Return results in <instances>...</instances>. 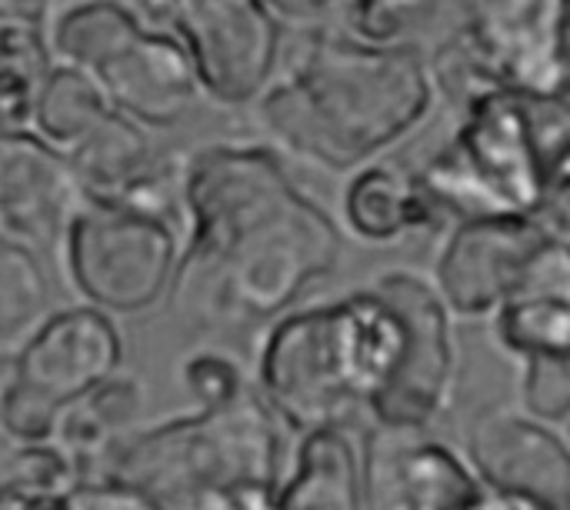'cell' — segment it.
<instances>
[{"instance_id":"cell-15","label":"cell","mask_w":570,"mask_h":510,"mask_svg":"<svg viewBox=\"0 0 570 510\" xmlns=\"http://www.w3.org/2000/svg\"><path fill=\"white\" fill-rule=\"evenodd\" d=\"M344 220L364 244H394L414 231L444 224L417 174H401L387 164L354 170L344 190Z\"/></svg>"},{"instance_id":"cell-2","label":"cell","mask_w":570,"mask_h":510,"mask_svg":"<svg viewBox=\"0 0 570 510\" xmlns=\"http://www.w3.org/2000/svg\"><path fill=\"white\" fill-rule=\"evenodd\" d=\"M434 100L438 80L414 47L321 33L257 100V117L274 144L344 174L417 130Z\"/></svg>"},{"instance_id":"cell-27","label":"cell","mask_w":570,"mask_h":510,"mask_svg":"<svg viewBox=\"0 0 570 510\" xmlns=\"http://www.w3.org/2000/svg\"><path fill=\"white\" fill-rule=\"evenodd\" d=\"M53 510H164V504L117 474H100L83 478Z\"/></svg>"},{"instance_id":"cell-30","label":"cell","mask_w":570,"mask_h":510,"mask_svg":"<svg viewBox=\"0 0 570 510\" xmlns=\"http://www.w3.org/2000/svg\"><path fill=\"white\" fill-rule=\"evenodd\" d=\"M471 510H538L534 504L521 501V498H508V494H498V491H488L478 504Z\"/></svg>"},{"instance_id":"cell-7","label":"cell","mask_w":570,"mask_h":510,"mask_svg":"<svg viewBox=\"0 0 570 510\" xmlns=\"http://www.w3.org/2000/svg\"><path fill=\"white\" fill-rule=\"evenodd\" d=\"M124 341L107 311L83 304L53 311L3 354L0 424L7 441H53L70 404L117 377Z\"/></svg>"},{"instance_id":"cell-1","label":"cell","mask_w":570,"mask_h":510,"mask_svg":"<svg viewBox=\"0 0 570 510\" xmlns=\"http://www.w3.org/2000/svg\"><path fill=\"white\" fill-rule=\"evenodd\" d=\"M184 210L174 297L217 324L281 321L344 254L337 220L294 184L267 144H210L190 154Z\"/></svg>"},{"instance_id":"cell-25","label":"cell","mask_w":570,"mask_h":510,"mask_svg":"<svg viewBox=\"0 0 570 510\" xmlns=\"http://www.w3.org/2000/svg\"><path fill=\"white\" fill-rule=\"evenodd\" d=\"M521 404L538 421H548L554 428L561 424L570 428V347L524 361Z\"/></svg>"},{"instance_id":"cell-6","label":"cell","mask_w":570,"mask_h":510,"mask_svg":"<svg viewBox=\"0 0 570 510\" xmlns=\"http://www.w3.org/2000/svg\"><path fill=\"white\" fill-rule=\"evenodd\" d=\"M53 53L87 70L107 100L144 127L180 124L204 90L180 37L147 27L120 0H80L53 23Z\"/></svg>"},{"instance_id":"cell-23","label":"cell","mask_w":570,"mask_h":510,"mask_svg":"<svg viewBox=\"0 0 570 510\" xmlns=\"http://www.w3.org/2000/svg\"><path fill=\"white\" fill-rule=\"evenodd\" d=\"M498 341L521 361L558 354L570 347V297L521 294L494 317Z\"/></svg>"},{"instance_id":"cell-19","label":"cell","mask_w":570,"mask_h":510,"mask_svg":"<svg viewBox=\"0 0 570 510\" xmlns=\"http://www.w3.org/2000/svg\"><path fill=\"white\" fill-rule=\"evenodd\" d=\"M110 107L114 104L107 100V94L87 70L57 63L40 90L30 130H37L50 144L70 150L104 120V114Z\"/></svg>"},{"instance_id":"cell-28","label":"cell","mask_w":570,"mask_h":510,"mask_svg":"<svg viewBox=\"0 0 570 510\" xmlns=\"http://www.w3.org/2000/svg\"><path fill=\"white\" fill-rule=\"evenodd\" d=\"M50 17V0H0V27L43 30Z\"/></svg>"},{"instance_id":"cell-10","label":"cell","mask_w":570,"mask_h":510,"mask_svg":"<svg viewBox=\"0 0 570 510\" xmlns=\"http://www.w3.org/2000/svg\"><path fill=\"white\" fill-rule=\"evenodd\" d=\"M377 294H384L404 317L407 344L397 377L384 394L371 401L374 424L397 428H434L454 401L458 381V341L454 311L438 291L414 271H391L377 277Z\"/></svg>"},{"instance_id":"cell-32","label":"cell","mask_w":570,"mask_h":510,"mask_svg":"<svg viewBox=\"0 0 570 510\" xmlns=\"http://www.w3.org/2000/svg\"><path fill=\"white\" fill-rule=\"evenodd\" d=\"M568 438H570V428H568Z\"/></svg>"},{"instance_id":"cell-14","label":"cell","mask_w":570,"mask_h":510,"mask_svg":"<svg viewBox=\"0 0 570 510\" xmlns=\"http://www.w3.org/2000/svg\"><path fill=\"white\" fill-rule=\"evenodd\" d=\"M87 204L70 154L37 130L0 134V224L3 237L27 247L63 244Z\"/></svg>"},{"instance_id":"cell-24","label":"cell","mask_w":570,"mask_h":510,"mask_svg":"<svg viewBox=\"0 0 570 510\" xmlns=\"http://www.w3.org/2000/svg\"><path fill=\"white\" fill-rule=\"evenodd\" d=\"M441 13V0H351L347 33L377 47H411Z\"/></svg>"},{"instance_id":"cell-3","label":"cell","mask_w":570,"mask_h":510,"mask_svg":"<svg viewBox=\"0 0 570 510\" xmlns=\"http://www.w3.org/2000/svg\"><path fill=\"white\" fill-rule=\"evenodd\" d=\"M401 311L371 291L291 311L271 324L257 354V391L294 431L344 428L391 388L404 361Z\"/></svg>"},{"instance_id":"cell-13","label":"cell","mask_w":570,"mask_h":510,"mask_svg":"<svg viewBox=\"0 0 570 510\" xmlns=\"http://www.w3.org/2000/svg\"><path fill=\"white\" fill-rule=\"evenodd\" d=\"M471 464L488 491L538 510H570V438L528 411L491 408L468 434Z\"/></svg>"},{"instance_id":"cell-5","label":"cell","mask_w":570,"mask_h":510,"mask_svg":"<svg viewBox=\"0 0 570 510\" xmlns=\"http://www.w3.org/2000/svg\"><path fill=\"white\" fill-rule=\"evenodd\" d=\"M451 144L417 174L444 220L541 217L548 207V164L534 104L488 90L461 107Z\"/></svg>"},{"instance_id":"cell-4","label":"cell","mask_w":570,"mask_h":510,"mask_svg":"<svg viewBox=\"0 0 570 510\" xmlns=\"http://www.w3.org/2000/svg\"><path fill=\"white\" fill-rule=\"evenodd\" d=\"M274 418L261 391L247 388L224 408H200L134 434L104 474L144 488L164 510H187L237 488L277 491L281 431Z\"/></svg>"},{"instance_id":"cell-18","label":"cell","mask_w":570,"mask_h":510,"mask_svg":"<svg viewBox=\"0 0 570 510\" xmlns=\"http://www.w3.org/2000/svg\"><path fill=\"white\" fill-rule=\"evenodd\" d=\"M140 384L130 377H110L100 388H94L87 398L70 404L57 428V444L80 464L83 478L87 468L100 461H114L117 451L130 441L127 431L134 418L140 414Z\"/></svg>"},{"instance_id":"cell-12","label":"cell","mask_w":570,"mask_h":510,"mask_svg":"<svg viewBox=\"0 0 570 510\" xmlns=\"http://www.w3.org/2000/svg\"><path fill=\"white\" fill-rule=\"evenodd\" d=\"M367 510H471L488 484L431 428L374 424L364 438Z\"/></svg>"},{"instance_id":"cell-31","label":"cell","mask_w":570,"mask_h":510,"mask_svg":"<svg viewBox=\"0 0 570 510\" xmlns=\"http://www.w3.org/2000/svg\"><path fill=\"white\" fill-rule=\"evenodd\" d=\"M0 510H53V504H40V501H23V498H0Z\"/></svg>"},{"instance_id":"cell-26","label":"cell","mask_w":570,"mask_h":510,"mask_svg":"<svg viewBox=\"0 0 570 510\" xmlns=\"http://www.w3.org/2000/svg\"><path fill=\"white\" fill-rule=\"evenodd\" d=\"M184 384H187V391L197 398V404H200L204 411H207V408H224V404L237 401V398L247 391L240 367H237L230 357L214 354V351L197 354V357L187 361V367H184Z\"/></svg>"},{"instance_id":"cell-20","label":"cell","mask_w":570,"mask_h":510,"mask_svg":"<svg viewBox=\"0 0 570 510\" xmlns=\"http://www.w3.org/2000/svg\"><path fill=\"white\" fill-rule=\"evenodd\" d=\"M53 73V43L43 30L0 27V117L3 130H30L47 77Z\"/></svg>"},{"instance_id":"cell-9","label":"cell","mask_w":570,"mask_h":510,"mask_svg":"<svg viewBox=\"0 0 570 510\" xmlns=\"http://www.w3.org/2000/svg\"><path fill=\"white\" fill-rule=\"evenodd\" d=\"M458 40L484 90L570 100V0H471Z\"/></svg>"},{"instance_id":"cell-21","label":"cell","mask_w":570,"mask_h":510,"mask_svg":"<svg viewBox=\"0 0 570 510\" xmlns=\"http://www.w3.org/2000/svg\"><path fill=\"white\" fill-rule=\"evenodd\" d=\"M50 284L33 247L3 237L0 244V344L10 354L50 317Z\"/></svg>"},{"instance_id":"cell-16","label":"cell","mask_w":570,"mask_h":510,"mask_svg":"<svg viewBox=\"0 0 570 510\" xmlns=\"http://www.w3.org/2000/svg\"><path fill=\"white\" fill-rule=\"evenodd\" d=\"M277 510H367L364 461L344 428L301 438L294 471L277 491Z\"/></svg>"},{"instance_id":"cell-17","label":"cell","mask_w":570,"mask_h":510,"mask_svg":"<svg viewBox=\"0 0 570 510\" xmlns=\"http://www.w3.org/2000/svg\"><path fill=\"white\" fill-rule=\"evenodd\" d=\"M87 200H120L157 160L150 154V140L144 134V124L110 107L104 120L67 150Z\"/></svg>"},{"instance_id":"cell-11","label":"cell","mask_w":570,"mask_h":510,"mask_svg":"<svg viewBox=\"0 0 570 510\" xmlns=\"http://www.w3.org/2000/svg\"><path fill=\"white\" fill-rule=\"evenodd\" d=\"M554 231L541 217H478L454 224L434 284L458 317H498L518 297Z\"/></svg>"},{"instance_id":"cell-22","label":"cell","mask_w":570,"mask_h":510,"mask_svg":"<svg viewBox=\"0 0 570 510\" xmlns=\"http://www.w3.org/2000/svg\"><path fill=\"white\" fill-rule=\"evenodd\" d=\"M80 481H83L80 464L57 441H40V444L10 441L0 461V494L10 498L57 508Z\"/></svg>"},{"instance_id":"cell-29","label":"cell","mask_w":570,"mask_h":510,"mask_svg":"<svg viewBox=\"0 0 570 510\" xmlns=\"http://www.w3.org/2000/svg\"><path fill=\"white\" fill-rule=\"evenodd\" d=\"M277 17L287 20H324L334 13H344L351 0H267Z\"/></svg>"},{"instance_id":"cell-8","label":"cell","mask_w":570,"mask_h":510,"mask_svg":"<svg viewBox=\"0 0 570 510\" xmlns=\"http://www.w3.org/2000/svg\"><path fill=\"white\" fill-rule=\"evenodd\" d=\"M77 294L107 314H147L174 291L184 247L164 217L117 200H87L63 237Z\"/></svg>"}]
</instances>
